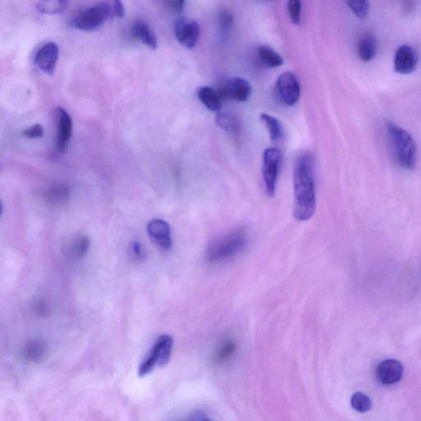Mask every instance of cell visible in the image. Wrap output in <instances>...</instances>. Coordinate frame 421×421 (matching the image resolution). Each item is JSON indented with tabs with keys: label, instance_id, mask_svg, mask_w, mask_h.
<instances>
[{
	"label": "cell",
	"instance_id": "277c9868",
	"mask_svg": "<svg viewBox=\"0 0 421 421\" xmlns=\"http://www.w3.org/2000/svg\"><path fill=\"white\" fill-rule=\"evenodd\" d=\"M112 17H114L112 6L108 3H101L78 13L73 18L71 26L73 29L81 31H96Z\"/></svg>",
	"mask_w": 421,
	"mask_h": 421
},
{
	"label": "cell",
	"instance_id": "f546056e",
	"mask_svg": "<svg viewBox=\"0 0 421 421\" xmlns=\"http://www.w3.org/2000/svg\"><path fill=\"white\" fill-rule=\"evenodd\" d=\"M235 350V345L232 344V342L226 344L219 350V353H217V360H219V362H223V360L228 359L231 355L233 354Z\"/></svg>",
	"mask_w": 421,
	"mask_h": 421
},
{
	"label": "cell",
	"instance_id": "6da1fadb",
	"mask_svg": "<svg viewBox=\"0 0 421 421\" xmlns=\"http://www.w3.org/2000/svg\"><path fill=\"white\" fill-rule=\"evenodd\" d=\"M295 205L296 220L308 221L316 209V169L313 156L309 152L300 154L294 168Z\"/></svg>",
	"mask_w": 421,
	"mask_h": 421
},
{
	"label": "cell",
	"instance_id": "484cf974",
	"mask_svg": "<svg viewBox=\"0 0 421 421\" xmlns=\"http://www.w3.org/2000/svg\"><path fill=\"white\" fill-rule=\"evenodd\" d=\"M346 3L350 10L360 20H364L368 17L370 8L369 0H346Z\"/></svg>",
	"mask_w": 421,
	"mask_h": 421
},
{
	"label": "cell",
	"instance_id": "d6a6232c",
	"mask_svg": "<svg viewBox=\"0 0 421 421\" xmlns=\"http://www.w3.org/2000/svg\"><path fill=\"white\" fill-rule=\"evenodd\" d=\"M112 9L115 17L122 18L126 15V10H124L121 0H113Z\"/></svg>",
	"mask_w": 421,
	"mask_h": 421
},
{
	"label": "cell",
	"instance_id": "7c38bea8",
	"mask_svg": "<svg viewBox=\"0 0 421 421\" xmlns=\"http://www.w3.org/2000/svg\"><path fill=\"white\" fill-rule=\"evenodd\" d=\"M404 365L397 360H386L379 364L376 369L378 381L385 385L399 383L404 376Z\"/></svg>",
	"mask_w": 421,
	"mask_h": 421
},
{
	"label": "cell",
	"instance_id": "d4e9b609",
	"mask_svg": "<svg viewBox=\"0 0 421 421\" xmlns=\"http://www.w3.org/2000/svg\"><path fill=\"white\" fill-rule=\"evenodd\" d=\"M351 406L360 413H367L372 407V401L362 392H355L350 399Z\"/></svg>",
	"mask_w": 421,
	"mask_h": 421
},
{
	"label": "cell",
	"instance_id": "52a82bcc",
	"mask_svg": "<svg viewBox=\"0 0 421 421\" xmlns=\"http://www.w3.org/2000/svg\"><path fill=\"white\" fill-rule=\"evenodd\" d=\"M216 91L221 99H231L244 103L251 96L252 87L244 78L235 77L221 81Z\"/></svg>",
	"mask_w": 421,
	"mask_h": 421
},
{
	"label": "cell",
	"instance_id": "e0dca14e",
	"mask_svg": "<svg viewBox=\"0 0 421 421\" xmlns=\"http://www.w3.org/2000/svg\"><path fill=\"white\" fill-rule=\"evenodd\" d=\"M198 98L211 111H219L221 108V98L217 91L209 87H202L198 91Z\"/></svg>",
	"mask_w": 421,
	"mask_h": 421
},
{
	"label": "cell",
	"instance_id": "836d02e7",
	"mask_svg": "<svg viewBox=\"0 0 421 421\" xmlns=\"http://www.w3.org/2000/svg\"><path fill=\"white\" fill-rule=\"evenodd\" d=\"M184 6L185 0H168V8L175 13H182Z\"/></svg>",
	"mask_w": 421,
	"mask_h": 421
},
{
	"label": "cell",
	"instance_id": "5b68a950",
	"mask_svg": "<svg viewBox=\"0 0 421 421\" xmlns=\"http://www.w3.org/2000/svg\"><path fill=\"white\" fill-rule=\"evenodd\" d=\"M300 91V81L293 72L282 73L276 82L274 95L282 105H295L298 103Z\"/></svg>",
	"mask_w": 421,
	"mask_h": 421
},
{
	"label": "cell",
	"instance_id": "30bf717a",
	"mask_svg": "<svg viewBox=\"0 0 421 421\" xmlns=\"http://www.w3.org/2000/svg\"><path fill=\"white\" fill-rule=\"evenodd\" d=\"M418 54L408 45H402L397 48L394 55L395 71L401 74L413 73L418 66Z\"/></svg>",
	"mask_w": 421,
	"mask_h": 421
},
{
	"label": "cell",
	"instance_id": "d6986e66",
	"mask_svg": "<svg viewBox=\"0 0 421 421\" xmlns=\"http://www.w3.org/2000/svg\"><path fill=\"white\" fill-rule=\"evenodd\" d=\"M215 120L217 126L231 134V135H238L240 131H242L239 120L233 115L226 113L219 114L216 115Z\"/></svg>",
	"mask_w": 421,
	"mask_h": 421
},
{
	"label": "cell",
	"instance_id": "4fadbf2b",
	"mask_svg": "<svg viewBox=\"0 0 421 421\" xmlns=\"http://www.w3.org/2000/svg\"><path fill=\"white\" fill-rule=\"evenodd\" d=\"M147 232L151 239L163 251H169L172 247L170 228L165 221L152 220L147 226Z\"/></svg>",
	"mask_w": 421,
	"mask_h": 421
},
{
	"label": "cell",
	"instance_id": "7402d4cb",
	"mask_svg": "<svg viewBox=\"0 0 421 421\" xmlns=\"http://www.w3.org/2000/svg\"><path fill=\"white\" fill-rule=\"evenodd\" d=\"M46 346L43 341L31 340L25 346L24 356L31 362H39L45 357Z\"/></svg>",
	"mask_w": 421,
	"mask_h": 421
},
{
	"label": "cell",
	"instance_id": "1f68e13d",
	"mask_svg": "<svg viewBox=\"0 0 421 421\" xmlns=\"http://www.w3.org/2000/svg\"><path fill=\"white\" fill-rule=\"evenodd\" d=\"M420 0H401V6L404 13H411L415 10Z\"/></svg>",
	"mask_w": 421,
	"mask_h": 421
},
{
	"label": "cell",
	"instance_id": "ffe728a7",
	"mask_svg": "<svg viewBox=\"0 0 421 421\" xmlns=\"http://www.w3.org/2000/svg\"><path fill=\"white\" fill-rule=\"evenodd\" d=\"M258 52L261 61L268 68H279L284 64L283 58L270 46H259Z\"/></svg>",
	"mask_w": 421,
	"mask_h": 421
},
{
	"label": "cell",
	"instance_id": "603a6c76",
	"mask_svg": "<svg viewBox=\"0 0 421 421\" xmlns=\"http://www.w3.org/2000/svg\"><path fill=\"white\" fill-rule=\"evenodd\" d=\"M260 119L269 131L271 140L274 142L281 140L284 131L279 120L265 113L261 114Z\"/></svg>",
	"mask_w": 421,
	"mask_h": 421
},
{
	"label": "cell",
	"instance_id": "d590c367",
	"mask_svg": "<svg viewBox=\"0 0 421 421\" xmlns=\"http://www.w3.org/2000/svg\"><path fill=\"white\" fill-rule=\"evenodd\" d=\"M268 1H271V0H268Z\"/></svg>",
	"mask_w": 421,
	"mask_h": 421
},
{
	"label": "cell",
	"instance_id": "cb8c5ba5",
	"mask_svg": "<svg viewBox=\"0 0 421 421\" xmlns=\"http://www.w3.org/2000/svg\"><path fill=\"white\" fill-rule=\"evenodd\" d=\"M71 195V191L66 185H57L50 189L46 193L47 200L54 205H62L66 202Z\"/></svg>",
	"mask_w": 421,
	"mask_h": 421
},
{
	"label": "cell",
	"instance_id": "83f0119b",
	"mask_svg": "<svg viewBox=\"0 0 421 421\" xmlns=\"http://www.w3.org/2000/svg\"><path fill=\"white\" fill-rule=\"evenodd\" d=\"M219 27L222 34H228L230 30L232 29L234 23V17L232 13L229 10H221L219 17Z\"/></svg>",
	"mask_w": 421,
	"mask_h": 421
},
{
	"label": "cell",
	"instance_id": "2e32d148",
	"mask_svg": "<svg viewBox=\"0 0 421 421\" xmlns=\"http://www.w3.org/2000/svg\"><path fill=\"white\" fill-rule=\"evenodd\" d=\"M377 40L374 36L367 34L360 37L357 45V52L360 59L369 62L376 55Z\"/></svg>",
	"mask_w": 421,
	"mask_h": 421
},
{
	"label": "cell",
	"instance_id": "ac0fdd59",
	"mask_svg": "<svg viewBox=\"0 0 421 421\" xmlns=\"http://www.w3.org/2000/svg\"><path fill=\"white\" fill-rule=\"evenodd\" d=\"M68 0H39L36 4L37 11L41 15H59L66 10Z\"/></svg>",
	"mask_w": 421,
	"mask_h": 421
},
{
	"label": "cell",
	"instance_id": "4316f807",
	"mask_svg": "<svg viewBox=\"0 0 421 421\" xmlns=\"http://www.w3.org/2000/svg\"><path fill=\"white\" fill-rule=\"evenodd\" d=\"M302 0H288V13L291 22L296 25L302 22Z\"/></svg>",
	"mask_w": 421,
	"mask_h": 421
},
{
	"label": "cell",
	"instance_id": "ba28073f",
	"mask_svg": "<svg viewBox=\"0 0 421 421\" xmlns=\"http://www.w3.org/2000/svg\"><path fill=\"white\" fill-rule=\"evenodd\" d=\"M175 35L184 47L191 50L200 39V27L192 18L180 17L175 23Z\"/></svg>",
	"mask_w": 421,
	"mask_h": 421
},
{
	"label": "cell",
	"instance_id": "4dcf8cb0",
	"mask_svg": "<svg viewBox=\"0 0 421 421\" xmlns=\"http://www.w3.org/2000/svg\"><path fill=\"white\" fill-rule=\"evenodd\" d=\"M43 127L40 124H36V126L27 128L26 131H23V135L29 138H38L43 137Z\"/></svg>",
	"mask_w": 421,
	"mask_h": 421
},
{
	"label": "cell",
	"instance_id": "e575fe53",
	"mask_svg": "<svg viewBox=\"0 0 421 421\" xmlns=\"http://www.w3.org/2000/svg\"><path fill=\"white\" fill-rule=\"evenodd\" d=\"M191 420H208V418H207V416H206L205 414H203L202 413H201V411H198V413H195L193 415H192V418H191Z\"/></svg>",
	"mask_w": 421,
	"mask_h": 421
},
{
	"label": "cell",
	"instance_id": "5bb4252c",
	"mask_svg": "<svg viewBox=\"0 0 421 421\" xmlns=\"http://www.w3.org/2000/svg\"><path fill=\"white\" fill-rule=\"evenodd\" d=\"M59 59V47L57 43L45 44L37 52L35 63L41 71L53 74Z\"/></svg>",
	"mask_w": 421,
	"mask_h": 421
},
{
	"label": "cell",
	"instance_id": "8fae6325",
	"mask_svg": "<svg viewBox=\"0 0 421 421\" xmlns=\"http://www.w3.org/2000/svg\"><path fill=\"white\" fill-rule=\"evenodd\" d=\"M55 119L57 124V147L59 152L67 149L69 141L71 140L73 122L71 115L63 108L55 110Z\"/></svg>",
	"mask_w": 421,
	"mask_h": 421
},
{
	"label": "cell",
	"instance_id": "44dd1931",
	"mask_svg": "<svg viewBox=\"0 0 421 421\" xmlns=\"http://www.w3.org/2000/svg\"><path fill=\"white\" fill-rule=\"evenodd\" d=\"M90 247V240L87 237H78L73 239L66 249L67 256L80 258L85 256Z\"/></svg>",
	"mask_w": 421,
	"mask_h": 421
},
{
	"label": "cell",
	"instance_id": "3957f363",
	"mask_svg": "<svg viewBox=\"0 0 421 421\" xmlns=\"http://www.w3.org/2000/svg\"><path fill=\"white\" fill-rule=\"evenodd\" d=\"M247 242V235L244 230L231 231L210 244L207 249L208 260L216 263L233 258L243 251Z\"/></svg>",
	"mask_w": 421,
	"mask_h": 421
},
{
	"label": "cell",
	"instance_id": "7a4b0ae2",
	"mask_svg": "<svg viewBox=\"0 0 421 421\" xmlns=\"http://www.w3.org/2000/svg\"><path fill=\"white\" fill-rule=\"evenodd\" d=\"M387 135L397 163L405 169H413L416 163L415 142L404 128L391 122L387 124Z\"/></svg>",
	"mask_w": 421,
	"mask_h": 421
},
{
	"label": "cell",
	"instance_id": "8992f818",
	"mask_svg": "<svg viewBox=\"0 0 421 421\" xmlns=\"http://www.w3.org/2000/svg\"><path fill=\"white\" fill-rule=\"evenodd\" d=\"M281 157V152L277 148H267L263 154V177L265 180L266 193L271 198L274 197L276 193Z\"/></svg>",
	"mask_w": 421,
	"mask_h": 421
},
{
	"label": "cell",
	"instance_id": "9a60e30c",
	"mask_svg": "<svg viewBox=\"0 0 421 421\" xmlns=\"http://www.w3.org/2000/svg\"><path fill=\"white\" fill-rule=\"evenodd\" d=\"M132 35L151 49H156L157 39L154 32L145 22L137 21L132 27Z\"/></svg>",
	"mask_w": 421,
	"mask_h": 421
},
{
	"label": "cell",
	"instance_id": "f1b7e54d",
	"mask_svg": "<svg viewBox=\"0 0 421 421\" xmlns=\"http://www.w3.org/2000/svg\"><path fill=\"white\" fill-rule=\"evenodd\" d=\"M131 253L133 259L137 261H142L145 258L146 252L142 244L138 242H133L131 246Z\"/></svg>",
	"mask_w": 421,
	"mask_h": 421
},
{
	"label": "cell",
	"instance_id": "9c48e42d",
	"mask_svg": "<svg viewBox=\"0 0 421 421\" xmlns=\"http://www.w3.org/2000/svg\"><path fill=\"white\" fill-rule=\"evenodd\" d=\"M174 341L170 335H163L156 340L154 348L145 360V362L152 368L156 365H163L168 363L171 351H172Z\"/></svg>",
	"mask_w": 421,
	"mask_h": 421
}]
</instances>
